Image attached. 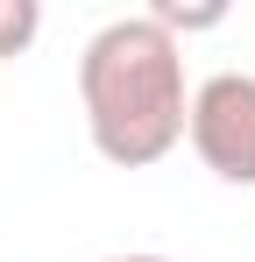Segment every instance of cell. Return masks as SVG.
Instances as JSON below:
<instances>
[{"mask_svg":"<svg viewBox=\"0 0 255 262\" xmlns=\"http://www.w3.org/2000/svg\"><path fill=\"white\" fill-rule=\"evenodd\" d=\"M85 135L114 170H149L184 142L192 92H184V50L149 14L107 21L78 57Z\"/></svg>","mask_w":255,"mask_h":262,"instance_id":"1","label":"cell"},{"mask_svg":"<svg viewBox=\"0 0 255 262\" xmlns=\"http://www.w3.org/2000/svg\"><path fill=\"white\" fill-rule=\"evenodd\" d=\"M192 149L220 184H248L255 191V78L248 71H220L192 92Z\"/></svg>","mask_w":255,"mask_h":262,"instance_id":"2","label":"cell"},{"mask_svg":"<svg viewBox=\"0 0 255 262\" xmlns=\"http://www.w3.org/2000/svg\"><path fill=\"white\" fill-rule=\"evenodd\" d=\"M42 36V7L36 0H0V57H22Z\"/></svg>","mask_w":255,"mask_h":262,"instance_id":"3","label":"cell"},{"mask_svg":"<svg viewBox=\"0 0 255 262\" xmlns=\"http://www.w3.org/2000/svg\"><path fill=\"white\" fill-rule=\"evenodd\" d=\"M149 21H156V29H170V36H192V29H220V21H227V7H220V0H213V7H177V0H156V7H149Z\"/></svg>","mask_w":255,"mask_h":262,"instance_id":"4","label":"cell"},{"mask_svg":"<svg viewBox=\"0 0 255 262\" xmlns=\"http://www.w3.org/2000/svg\"><path fill=\"white\" fill-rule=\"evenodd\" d=\"M107 262H170V255H107Z\"/></svg>","mask_w":255,"mask_h":262,"instance_id":"5","label":"cell"}]
</instances>
